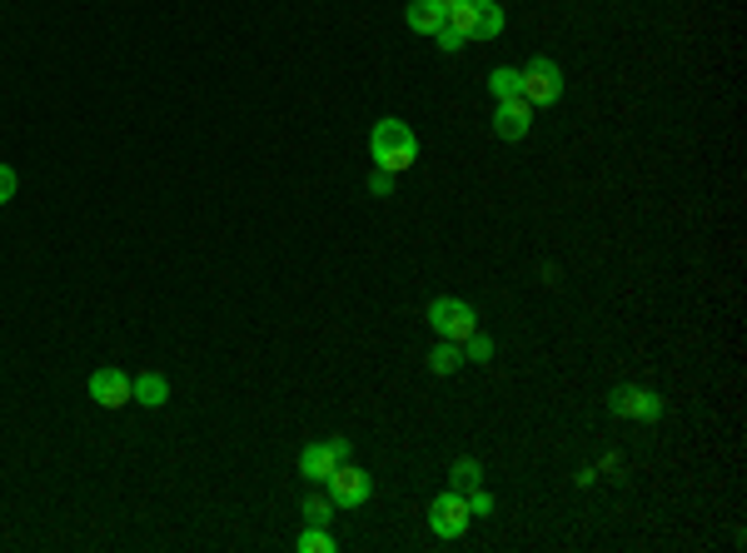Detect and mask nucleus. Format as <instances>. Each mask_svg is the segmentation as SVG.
I'll return each mask as SVG.
<instances>
[{"label": "nucleus", "instance_id": "obj_1", "mask_svg": "<svg viewBox=\"0 0 747 553\" xmlns=\"http://www.w3.org/2000/svg\"><path fill=\"white\" fill-rule=\"evenodd\" d=\"M369 160H374V170H388V175L414 170V160H418V135L408 131L404 121L384 115V121L374 125V135H369Z\"/></svg>", "mask_w": 747, "mask_h": 553}, {"label": "nucleus", "instance_id": "obj_2", "mask_svg": "<svg viewBox=\"0 0 747 553\" xmlns=\"http://www.w3.org/2000/svg\"><path fill=\"white\" fill-rule=\"evenodd\" d=\"M518 95H523L528 105H558L563 101V71H558L553 55H533V61L518 71Z\"/></svg>", "mask_w": 747, "mask_h": 553}, {"label": "nucleus", "instance_id": "obj_3", "mask_svg": "<svg viewBox=\"0 0 747 553\" xmlns=\"http://www.w3.org/2000/svg\"><path fill=\"white\" fill-rule=\"evenodd\" d=\"M424 320H428V330H434L438 340H454V344H464L468 334L478 330L474 304L454 300V294H444V300H434V304H428V310H424Z\"/></svg>", "mask_w": 747, "mask_h": 553}, {"label": "nucleus", "instance_id": "obj_4", "mask_svg": "<svg viewBox=\"0 0 747 553\" xmlns=\"http://www.w3.org/2000/svg\"><path fill=\"white\" fill-rule=\"evenodd\" d=\"M468 523H474V513H468L464 489H448V493H438V499L428 503V529H434V539H448V543L464 539Z\"/></svg>", "mask_w": 747, "mask_h": 553}, {"label": "nucleus", "instance_id": "obj_5", "mask_svg": "<svg viewBox=\"0 0 747 553\" xmlns=\"http://www.w3.org/2000/svg\"><path fill=\"white\" fill-rule=\"evenodd\" d=\"M663 394L657 389H637V384H618L613 394H608V414H618V419H637V424H653L663 419Z\"/></svg>", "mask_w": 747, "mask_h": 553}, {"label": "nucleus", "instance_id": "obj_6", "mask_svg": "<svg viewBox=\"0 0 747 553\" xmlns=\"http://www.w3.org/2000/svg\"><path fill=\"white\" fill-rule=\"evenodd\" d=\"M324 489H329V499H334V509H359V503H369V493H374V479L344 459V463H334Z\"/></svg>", "mask_w": 747, "mask_h": 553}, {"label": "nucleus", "instance_id": "obj_7", "mask_svg": "<svg viewBox=\"0 0 747 553\" xmlns=\"http://www.w3.org/2000/svg\"><path fill=\"white\" fill-rule=\"evenodd\" d=\"M349 459V439H314L304 453H299V479H309V483H324L329 473H334V463H344Z\"/></svg>", "mask_w": 747, "mask_h": 553}, {"label": "nucleus", "instance_id": "obj_8", "mask_svg": "<svg viewBox=\"0 0 747 553\" xmlns=\"http://www.w3.org/2000/svg\"><path fill=\"white\" fill-rule=\"evenodd\" d=\"M528 131H533V105H528L523 95H513V101H498V111H494V135H498V140L518 145V140H528Z\"/></svg>", "mask_w": 747, "mask_h": 553}, {"label": "nucleus", "instance_id": "obj_9", "mask_svg": "<svg viewBox=\"0 0 747 553\" xmlns=\"http://www.w3.org/2000/svg\"><path fill=\"white\" fill-rule=\"evenodd\" d=\"M90 399L100 404V409H120V404H129V374L115 369V364H105V369L90 374Z\"/></svg>", "mask_w": 747, "mask_h": 553}, {"label": "nucleus", "instance_id": "obj_10", "mask_svg": "<svg viewBox=\"0 0 747 553\" xmlns=\"http://www.w3.org/2000/svg\"><path fill=\"white\" fill-rule=\"evenodd\" d=\"M404 25L414 35H428V41H434V35L444 31V6H438V0H408V6H404Z\"/></svg>", "mask_w": 747, "mask_h": 553}, {"label": "nucleus", "instance_id": "obj_11", "mask_svg": "<svg viewBox=\"0 0 747 553\" xmlns=\"http://www.w3.org/2000/svg\"><path fill=\"white\" fill-rule=\"evenodd\" d=\"M169 399V379L155 369H145L139 379H129V404H145V409H159Z\"/></svg>", "mask_w": 747, "mask_h": 553}, {"label": "nucleus", "instance_id": "obj_12", "mask_svg": "<svg viewBox=\"0 0 747 553\" xmlns=\"http://www.w3.org/2000/svg\"><path fill=\"white\" fill-rule=\"evenodd\" d=\"M444 25L458 31L464 41H478V0H454V6H444Z\"/></svg>", "mask_w": 747, "mask_h": 553}, {"label": "nucleus", "instance_id": "obj_13", "mask_svg": "<svg viewBox=\"0 0 747 553\" xmlns=\"http://www.w3.org/2000/svg\"><path fill=\"white\" fill-rule=\"evenodd\" d=\"M464 369V349H458L454 340H438L434 349H428V374H438V379H448V374Z\"/></svg>", "mask_w": 747, "mask_h": 553}, {"label": "nucleus", "instance_id": "obj_14", "mask_svg": "<svg viewBox=\"0 0 747 553\" xmlns=\"http://www.w3.org/2000/svg\"><path fill=\"white\" fill-rule=\"evenodd\" d=\"M494 35H504V6L478 0V41H494Z\"/></svg>", "mask_w": 747, "mask_h": 553}, {"label": "nucleus", "instance_id": "obj_15", "mask_svg": "<svg viewBox=\"0 0 747 553\" xmlns=\"http://www.w3.org/2000/svg\"><path fill=\"white\" fill-rule=\"evenodd\" d=\"M484 85L494 91V101H513V95H518V71H513V65H494Z\"/></svg>", "mask_w": 747, "mask_h": 553}, {"label": "nucleus", "instance_id": "obj_16", "mask_svg": "<svg viewBox=\"0 0 747 553\" xmlns=\"http://www.w3.org/2000/svg\"><path fill=\"white\" fill-rule=\"evenodd\" d=\"M294 549H299V553H334L339 543L324 533V523H309V529L294 539Z\"/></svg>", "mask_w": 747, "mask_h": 553}, {"label": "nucleus", "instance_id": "obj_17", "mask_svg": "<svg viewBox=\"0 0 747 553\" xmlns=\"http://www.w3.org/2000/svg\"><path fill=\"white\" fill-rule=\"evenodd\" d=\"M458 349H464V364H488V359H494V340H488V334H478V330L468 334Z\"/></svg>", "mask_w": 747, "mask_h": 553}, {"label": "nucleus", "instance_id": "obj_18", "mask_svg": "<svg viewBox=\"0 0 747 553\" xmlns=\"http://www.w3.org/2000/svg\"><path fill=\"white\" fill-rule=\"evenodd\" d=\"M464 499H468V513H474V519H488V513H494V493H484L478 483L464 489Z\"/></svg>", "mask_w": 747, "mask_h": 553}, {"label": "nucleus", "instance_id": "obj_19", "mask_svg": "<svg viewBox=\"0 0 747 553\" xmlns=\"http://www.w3.org/2000/svg\"><path fill=\"white\" fill-rule=\"evenodd\" d=\"M478 479H484V469H478V459H458V463H454V483H458V489H474Z\"/></svg>", "mask_w": 747, "mask_h": 553}, {"label": "nucleus", "instance_id": "obj_20", "mask_svg": "<svg viewBox=\"0 0 747 553\" xmlns=\"http://www.w3.org/2000/svg\"><path fill=\"white\" fill-rule=\"evenodd\" d=\"M329 509H334V499H319V493H309L304 499V519L309 523H329Z\"/></svg>", "mask_w": 747, "mask_h": 553}, {"label": "nucleus", "instance_id": "obj_21", "mask_svg": "<svg viewBox=\"0 0 747 553\" xmlns=\"http://www.w3.org/2000/svg\"><path fill=\"white\" fill-rule=\"evenodd\" d=\"M434 45H438V51H444V55H458L468 41H464V35H458V31H448V25H444V31L434 35Z\"/></svg>", "mask_w": 747, "mask_h": 553}, {"label": "nucleus", "instance_id": "obj_22", "mask_svg": "<svg viewBox=\"0 0 747 553\" xmlns=\"http://www.w3.org/2000/svg\"><path fill=\"white\" fill-rule=\"evenodd\" d=\"M15 190H20V175L10 170V165H0V205L15 200Z\"/></svg>", "mask_w": 747, "mask_h": 553}, {"label": "nucleus", "instance_id": "obj_23", "mask_svg": "<svg viewBox=\"0 0 747 553\" xmlns=\"http://www.w3.org/2000/svg\"><path fill=\"white\" fill-rule=\"evenodd\" d=\"M364 185H369V195H378V200H384V195H394V175H388V170H374Z\"/></svg>", "mask_w": 747, "mask_h": 553}, {"label": "nucleus", "instance_id": "obj_24", "mask_svg": "<svg viewBox=\"0 0 747 553\" xmlns=\"http://www.w3.org/2000/svg\"><path fill=\"white\" fill-rule=\"evenodd\" d=\"M438 6H454V0H438Z\"/></svg>", "mask_w": 747, "mask_h": 553}]
</instances>
